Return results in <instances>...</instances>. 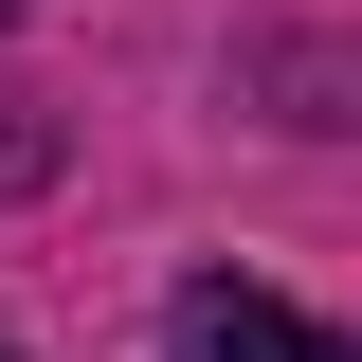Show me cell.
Instances as JSON below:
<instances>
[{"label":"cell","instance_id":"cell-1","mask_svg":"<svg viewBox=\"0 0 362 362\" xmlns=\"http://www.w3.org/2000/svg\"><path fill=\"white\" fill-rule=\"evenodd\" d=\"M163 362H362L326 308H290V290H254V272H199L163 308Z\"/></svg>","mask_w":362,"mask_h":362}]
</instances>
